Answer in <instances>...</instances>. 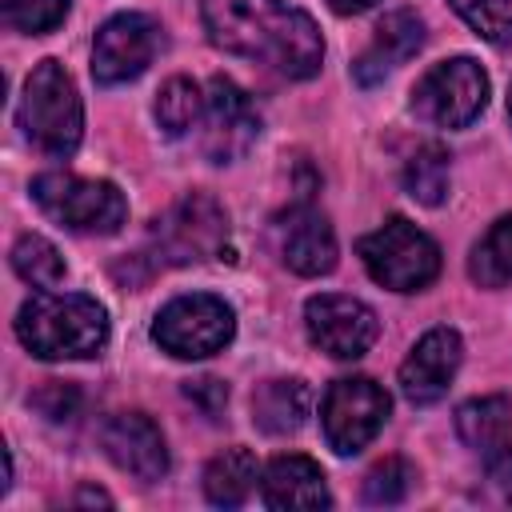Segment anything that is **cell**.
Masks as SVG:
<instances>
[{
    "label": "cell",
    "instance_id": "8992f818",
    "mask_svg": "<svg viewBox=\"0 0 512 512\" xmlns=\"http://www.w3.org/2000/svg\"><path fill=\"white\" fill-rule=\"evenodd\" d=\"M236 332L232 308L212 292H188L168 300L152 320V340L176 360H204L220 352Z\"/></svg>",
    "mask_w": 512,
    "mask_h": 512
},
{
    "label": "cell",
    "instance_id": "7a4b0ae2",
    "mask_svg": "<svg viewBox=\"0 0 512 512\" xmlns=\"http://www.w3.org/2000/svg\"><path fill=\"white\" fill-rule=\"evenodd\" d=\"M20 344L40 360H84L108 344V312L80 292H40L16 312Z\"/></svg>",
    "mask_w": 512,
    "mask_h": 512
},
{
    "label": "cell",
    "instance_id": "44dd1931",
    "mask_svg": "<svg viewBox=\"0 0 512 512\" xmlns=\"http://www.w3.org/2000/svg\"><path fill=\"white\" fill-rule=\"evenodd\" d=\"M468 276L480 288H504L512 280V212L500 216L468 256Z\"/></svg>",
    "mask_w": 512,
    "mask_h": 512
},
{
    "label": "cell",
    "instance_id": "2e32d148",
    "mask_svg": "<svg viewBox=\"0 0 512 512\" xmlns=\"http://www.w3.org/2000/svg\"><path fill=\"white\" fill-rule=\"evenodd\" d=\"M424 44V20L412 8H396L376 24L372 44L360 52V60L352 64V76L360 84H380L388 72H396L412 52H420Z\"/></svg>",
    "mask_w": 512,
    "mask_h": 512
},
{
    "label": "cell",
    "instance_id": "30bf717a",
    "mask_svg": "<svg viewBox=\"0 0 512 512\" xmlns=\"http://www.w3.org/2000/svg\"><path fill=\"white\" fill-rule=\"evenodd\" d=\"M204 136H200V148L212 164H232L240 160L256 136H260V112L256 104L248 100V92L228 80V76H212L208 84V96H204Z\"/></svg>",
    "mask_w": 512,
    "mask_h": 512
},
{
    "label": "cell",
    "instance_id": "4dcf8cb0",
    "mask_svg": "<svg viewBox=\"0 0 512 512\" xmlns=\"http://www.w3.org/2000/svg\"><path fill=\"white\" fill-rule=\"evenodd\" d=\"M328 4H332L340 16H356V12H368L376 0H328Z\"/></svg>",
    "mask_w": 512,
    "mask_h": 512
},
{
    "label": "cell",
    "instance_id": "5b68a950",
    "mask_svg": "<svg viewBox=\"0 0 512 512\" xmlns=\"http://www.w3.org/2000/svg\"><path fill=\"white\" fill-rule=\"evenodd\" d=\"M360 260L368 276L392 292H420L440 272V248L428 232L408 224L404 216H392L376 232H368L360 244Z\"/></svg>",
    "mask_w": 512,
    "mask_h": 512
},
{
    "label": "cell",
    "instance_id": "1f68e13d",
    "mask_svg": "<svg viewBox=\"0 0 512 512\" xmlns=\"http://www.w3.org/2000/svg\"><path fill=\"white\" fill-rule=\"evenodd\" d=\"M76 500H80V504H112V500H108V492H100V488H84Z\"/></svg>",
    "mask_w": 512,
    "mask_h": 512
},
{
    "label": "cell",
    "instance_id": "e0dca14e",
    "mask_svg": "<svg viewBox=\"0 0 512 512\" xmlns=\"http://www.w3.org/2000/svg\"><path fill=\"white\" fill-rule=\"evenodd\" d=\"M260 492H264V504L276 508V512H288V508H328L332 504L320 464L308 460V456H296V452L292 456H276L264 468Z\"/></svg>",
    "mask_w": 512,
    "mask_h": 512
},
{
    "label": "cell",
    "instance_id": "8fae6325",
    "mask_svg": "<svg viewBox=\"0 0 512 512\" xmlns=\"http://www.w3.org/2000/svg\"><path fill=\"white\" fill-rule=\"evenodd\" d=\"M160 48V24L144 12H120L100 24L92 40V76L96 84H128L136 80Z\"/></svg>",
    "mask_w": 512,
    "mask_h": 512
},
{
    "label": "cell",
    "instance_id": "3957f363",
    "mask_svg": "<svg viewBox=\"0 0 512 512\" xmlns=\"http://www.w3.org/2000/svg\"><path fill=\"white\" fill-rule=\"evenodd\" d=\"M16 120H20L24 136L32 140V148H40L44 156L60 160V156H72L80 148L84 108H80L76 84H72V76L64 72L60 60H40L28 72Z\"/></svg>",
    "mask_w": 512,
    "mask_h": 512
},
{
    "label": "cell",
    "instance_id": "4316f807",
    "mask_svg": "<svg viewBox=\"0 0 512 512\" xmlns=\"http://www.w3.org/2000/svg\"><path fill=\"white\" fill-rule=\"evenodd\" d=\"M68 16V0H8L4 20L24 36H44Z\"/></svg>",
    "mask_w": 512,
    "mask_h": 512
},
{
    "label": "cell",
    "instance_id": "7c38bea8",
    "mask_svg": "<svg viewBox=\"0 0 512 512\" xmlns=\"http://www.w3.org/2000/svg\"><path fill=\"white\" fill-rule=\"evenodd\" d=\"M304 324H308V340L336 356V360H356L364 356L376 336H380V320L376 312L356 300V296H340V292H324V296H312L304 304Z\"/></svg>",
    "mask_w": 512,
    "mask_h": 512
},
{
    "label": "cell",
    "instance_id": "f1b7e54d",
    "mask_svg": "<svg viewBox=\"0 0 512 512\" xmlns=\"http://www.w3.org/2000/svg\"><path fill=\"white\" fill-rule=\"evenodd\" d=\"M188 400H196L200 404V412L204 416H212L216 420V412L228 404V384L224 380H216V376H204V380H188Z\"/></svg>",
    "mask_w": 512,
    "mask_h": 512
},
{
    "label": "cell",
    "instance_id": "9c48e42d",
    "mask_svg": "<svg viewBox=\"0 0 512 512\" xmlns=\"http://www.w3.org/2000/svg\"><path fill=\"white\" fill-rule=\"evenodd\" d=\"M388 392L368 380V376H344L324 392L320 404V424H324V440L336 456H352L360 448H368L376 440V432L388 420Z\"/></svg>",
    "mask_w": 512,
    "mask_h": 512
},
{
    "label": "cell",
    "instance_id": "d6986e66",
    "mask_svg": "<svg viewBox=\"0 0 512 512\" xmlns=\"http://www.w3.org/2000/svg\"><path fill=\"white\" fill-rule=\"evenodd\" d=\"M456 432L468 448L480 456H492L496 448L508 444L512 432V400L508 396H476L456 408Z\"/></svg>",
    "mask_w": 512,
    "mask_h": 512
},
{
    "label": "cell",
    "instance_id": "83f0119b",
    "mask_svg": "<svg viewBox=\"0 0 512 512\" xmlns=\"http://www.w3.org/2000/svg\"><path fill=\"white\" fill-rule=\"evenodd\" d=\"M32 404H36L48 420H72V412H76V392H72L68 384H60V380H48V388H40V392L32 396Z\"/></svg>",
    "mask_w": 512,
    "mask_h": 512
},
{
    "label": "cell",
    "instance_id": "5bb4252c",
    "mask_svg": "<svg viewBox=\"0 0 512 512\" xmlns=\"http://www.w3.org/2000/svg\"><path fill=\"white\" fill-rule=\"evenodd\" d=\"M460 360H464V344H460V332L456 328H432V332H424L412 344L408 360L400 364V392L412 404H436L448 392Z\"/></svg>",
    "mask_w": 512,
    "mask_h": 512
},
{
    "label": "cell",
    "instance_id": "ba28073f",
    "mask_svg": "<svg viewBox=\"0 0 512 512\" xmlns=\"http://www.w3.org/2000/svg\"><path fill=\"white\" fill-rule=\"evenodd\" d=\"M228 240V212L208 192H188L152 224V244L168 264L212 260Z\"/></svg>",
    "mask_w": 512,
    "mask_h": 512
},
{
    "label": "cell",
    "instance_id": "52a82bcc",
    "mask_svg": "<svg viewBox=\"0 0 512 512\" xmlns=\"http://www.w3.org/2000/svg\"><path fill=\"white\" fill-rule=\"evenodd\" d=\"M488 104V76L472 56L428 68L412 88V112L432 128H464Z\"/></svg>",
    "mask_w": 512,
    "mask_h": 512
},
{
    "label": "cell",
    "instance_id": "836d02e7",
    "mask_svg": "<svg viewBox=\"0 0 512 512\" xmlns=\"http://www.w3.org/2000/svg\"><path fill=\"white\" fill-rule=\"evenodd\" d=\"M4 4H8V0H4Z\"/></svg>",
    "mask_w": 512,
    "mask_h": 512
},
{
    "label": "cell",
    "instance_id": "7402d4cb",
    "mask_svg": "<svg viewBox=\"0 0 512 512\" xmlns=\"http://www.w3.org/2000/svg\"><path fill=\"white\" fill-rule=\"evenodd\" d=\"M404 188H408L412 200H420L428 208L444 204V196H448V152L440 144L416 148L408 168H404Z\"/></svg>",
    "mask_w": 512,
    "mask_h": 512
},
{
    "label": "cell",
    "instance_id": "ffe728a7",
    "mask_svg": "<svg viewBox=\"0 0 512 512\" xmlns=\"http://www.w3.org/2000/svg\"><path fill=\"white\" fill-rule=\"evenodd\" d=\"M256 480H260L256 456L248 448H224L204 468V496L212 504H220V508H236V504L248 500V492L256 488Z\"/></svg>",
    "mask_w": 512,
    "mask_h": 512
},
{
    "label": "cell",
    "instance_id": "277c9868",
    "mask_svg": "<svg viewBox=\"0 0 512 512\" xmlns=\"http://www.w3.org/2000/svg\"><path fill=\"white\" fill-rule=\"evenodd\" d=\"M32 200L40 212L72 232L112 236L128 220V200L112 180H88L72 172H44L32 180Z\"/></svg>",
    "mask_w": 512,
    "mask_h": 512
},
{
    "label": "cell",
    "instance_id": "cb8c5ba5",
    "mask_svg": "<svg viewBox=\"0 0 512 512\" xmlns=\"http://www.w3.org/2000/svg\"><path fill=\"white\" fill-rule=\"evenodd\" d=\"M204 116V96L188 76H172L156 96V124L164 136H184Z\"/></svg>",
    "mask_w": 512,
    "mask_h": 512
},
{
    "label": "cell",
    "instance_id": "9a60e30c",
    "mask_svg": "<svg viewBox=\"0 0 512 512\" xmlns=\"http://www.w3.org/2000/svg\"><path fill=\"white\" fill-rule=\"evenodd\" d=\"M276 252L296 276H324L336 268V232L324 212L296 204L276 216Z\"/></svg>",
    "mask_w": 512,
    "mask_h": 512
},
{
    "label": "cell",
    "instance_id": "484cf974",
    "mask_svg": "<svg viewBox=\"0 0 512 512\" xmlns=\"http://www.w3.org/2000/svg\"><path fill=\"white\" fill-rule=\"evenodd\" d=\"M452 8L476 36L492 44L512 40V0H452Z\"/></svg>",
    "mask_w": 512,
    "mask_h": 512
},
{
    "label": "cell",
    "instance_id": "4fadbf2b",
    "mask_svg": "<svg viewBox=\"0 0 512 512\" xmlns=\"http://www.w3.org/2000/svg\"><path fill=\"white\" fill-rule=\"evenodd\" d=\"M100 444H104L108 460L120 472H128V476H136L144 484H152V480H160L168 472L164 432L144 412H116V416H108V424L100 428Z\"/></svg>",
    "mask_w": 512,
    "mask_h": 512
},
{
    "label": "cell",
    "instance_id": "d4e9b609",
    "mask_svg": "<svg viewBox=\"0 0 512 512\" xmlns=\"http://www.w3.org/2000/svg\"><path fill=\"white\" fill-rule=\"evenodd\" d=\"M416 484V468L404 456H384L364 476V500L368 504H400Z\"/></svg>",
    "mask_w": 512,
    "mask_h": 512
},
{
    "label": "cell",
    "instance_id": "f546056e",
    "mask_svg": "<svg viewBox=\"0 0 512 512\" xmlns=\"http://www.w3.org/2000/svg\"><path fill=\"white\" fill-rule=\"evenodd\" d=\"M488 460V472H492V480H500V484H512V444H504V448H496L492 456H484Z\"/></svg>",
    "mask_w": 512,
    "mask_h": 512
},
{
    "label": "cell",
    "instance_id": "603a6c76",
    "mask_svg": "<svg viewBox=\"0 0 512 512\" xmlns=\"http://www.w3.org/2000/svg\"><path fill=\"white\" fill-rule=\"evenodd\" d=\"M12 268L20 280H28L32 288H56L64 280V256L56 252L52 240L36 236V232H24L16 244H12Z\"/></svg>",
    "mask_w": 512,
    "mask_h": 512
},
{
    "label": "cell",
    "instance_id": "d6a6232c",
    "mask_svg": "<svg viewBox=\"0 0 512 512\" xmlns=\"http://www.w3.org/2000/svg\"><path fill=\"white\" fill-rule=\"evenodd\" d=\"M508 116H512V96H508Z\"/></svg>",
    "mask_w": 512,
    "mask_h": 512
},
{
    "label": "cell",
    "instance_id": "ac0fdd59",
    "mask_svg": "<svg viewBox=\"0 0 512 512\" xmlns=\"http://www.w3.org/2000/svg\"><path fill=\"white\" fill-rule=\"evenodd\" d=\"M312 388L304 380H264L252 392V424L268 436H288L308 420Z\"/></svg>",
    "mask_w": 512,
    "mask_h": 512
},
{
    "label": "cell",
    "instance_id": "6da1fadb",
    "mask_svg": "<svg viewBox=\"0 0 512 512\" xmlns=\"http://www.w3.org/2000/svg\"><path fill=\"white\" fill-rule=\"evenodd\" d=\"M200 16L208 40L232 56L268 64L288 80H308L320 72V28L288 0H200Z\"/></svg>",
    "mask_w": 512,
    "mask_h": 512
}]
</instances>
